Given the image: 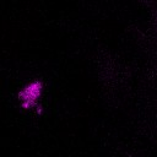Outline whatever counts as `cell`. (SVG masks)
<instances>
[{
	"label": "cell",
	"mask_w": 157,
	"mask_h": 157,
	"mask_svg": "<svg viewBox=\"0 0 157 157\" xmlns=\"http://www.w3.org/2000/svg\"><path fill=\"white\" fill-rule=\"evenodd\" d=\"M40 87L38 82H29L25 87H22L18 92V101L23 108H28L33 104L39 94Z\"/></svg>",
	"instance_id": "cell-1"
}]
</instances>
